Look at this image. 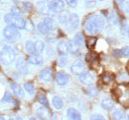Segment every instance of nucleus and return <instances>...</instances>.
Returning a JSON list of instances; mask_svg holds the SVG:
<instances>
[{
  "mask_svg": "<svg viewBox=\"0 0 129 120\" xmlns=\"http://www.w3.org/2000/svg\"><path fill=\"white\" fill-rule=\"evenodd\" d=\"M24 29H26V30H29V32H32L34 30V26H33L32 22L30 20L25 21V27H24Z\"/></svg>",
  "mask_w": 129,
  "mask_h": 120,
  "instance_id": "33",
  "label": "nucleus"
},
{
  "mask_svg": "<svg viewBox=\"0 0 129 120\" xmlns=\"http://www.w3.org/2000/svg\"><path fill=\"white\" fill-rule=\"evenodd\" d=\"M75 40L79 45L82 44V42H83V36H82V34H81V32L77 34L76 36H75V40Z\"/></svg>",
  "mask_w": 129,
  "mask_h": 120,
  "instance_id": "29",
  "label": "nucleus"
},
{
  "mask_svg": "<svg viewBox=\"0 0 129 120\" xmlns=\"http://www.w3.org/2000/svg\"><path fill=\"white\" fill-rule=\"evenodd\" d=\"M24 89H25V90L28 94H35V87H34V85H33L31 82L25 83L24 84Z\"/></svg>",
  "mask_w": 129,
  "mask_h": 120,
  "instance_id": "24",
  "label": "nucleus"
},
{
  "mask_svg": "<svg viewBox=\"0 0 129 120\" xmlns=\"http://www.w3.org/2000/svg\"><path fill=\"white\" fill-rule=\"evenodd\" d=\"M43 23L46 26V28L48 29V30H54L56 29V24H55V22H54V20L52 18H49V17L45 18Z\"/></svg>",
  "mask_w": 129,
  "mask_h": 120,
  "instance_id": "17",
  "label": "nucleus"
},
{
  "mask_svg": "<svg viewBox=\"0 0 129 120\" xmlns=\"http://www.w3.org/2000/svg\"><path fill=\"white\" fill-rule=\"evenodd\" d=\"M97 57H98V55H97L95 52H88L86 54V56H85V59H86V61H88V62H93Z\"/></svg>",
  "mask_w": 129,
  "mask_h": 120,
  "instance_id": "28",
  "label": "nucleus"
},
{
  "mask_svg": "<svg viewBox=\"0 0 129 120\" xmlns=\"http://www.w3.org/2000/svg\"><path fill=\"white\" fill-rule=\"evenodd\" d=\"M71 72L74 75H81V73L84 72V64L80 60L75 61L71 66Z\"/></svg>",
  "mask_w": 129,
  "mask_h": 120,
  "instance_id": "6",
  "label": "nucleus"
},
{
  "mask_svg": "<svg viewBox=\"0 0 129 120\" xmlns=\"http://www.w3.org/2000/svg\"><path fill=\"white\" fill-rule=\"evenodd\" d=\"M67 116L69 120H81V113L75 108H69L67 110Z\"/></svg>",
  "mask_w": 129,
  "mask_h": 120,
  "instance_id": "10",
  "label": "nucleus"
},
{
  "mask_svg": "<svg viewBox=\"0 0 129 120\" xmlns=\"http://www.w3.org/2000/svg\"><path fill=\"white\" fill-rule=\"evenodd\" d=\"M56 82L60 86H64L69 82V76L67 75L64 72H59L56 76Z\"/></svg>",
  "mask_w": 129,
  "mask_h": 120,
  "instance_id": "11",
  "label": "nucleus"
},
{
  "mask_svg": "<svg viewBox=\"0 0 129 120\" xmlns=\"http://www.w3.org/2000/svg\"><path fill=\"white\" fill-rule=\"evenodd\" d=\"M101 79H102L103 83H110L112 81L113 76H111L110 74H108V73H104L102 75V77H101Z\"/></svg>",
  "mask_w": 129,
  "mask_h": 120,
  "instance_id": "31",
  "label": "nucleus"
},
{
  "mask_svg": "<svg viewBox=\"0 0 129 120\" xmlns=\"http://www.w3.org/2000/svg\"><path fill=\"white\" fill-rule=\"evenodd\" d=\"M101 106H102V108H104V109H106V110H110V109H112L113 106H114V102H113V100L111 98H104V100H102V102H101Z\"/></svg>",
  "mask_w": 129,
  "mask_h": 120,
  "instance_id": "16",
  "label": "nucleus"
},
{
  "mask_svg": "<svg viewBox=\"0 0 129 120\" xmlns=\"http://www.w3.org/2000/svg\"><path fill=\"white\" fill-rule=\"evenodd\" d=\"M10 120H22V118H20V117H15V118H11Z\"/></svg>",
  "mask_w": 129,
  "mask_h": 120,
  "instance_id": "42",
  "label": "nucleus"
},
{
  "mask_svg": "<svg viewBox=\"0 0 129 120\" xmlns=\"http://www.w3.org/2000/svg\"><path fill=\"white\" fill-rule=\"evenodd\" d=\"M121 51H122V54H123V55H125V56H128L129 49H128V47H127V46H126L125 48H123V49H121Z\"/></svg>",
  "mask_w": 129,
  "mask_h": 120,
  "instance_id": "41",
  "label": "nucleus"
},
{
  "mask_svg": "<svg viewBox=\"0 0 129 120\" xmlns=\"http://www.w3.org/2000/svg\"><path fill=\"white\" fill-rule=\"evenodd\" d=\"M57 49H58V52H59L61 55H64V54L68 53V44H67L64 42H60L58 44Z\"/></svg>",
  "mask_w": 129,
  "mask_h": 120,
  "instance_id": "18",
  "label": "nucleus"
},
{
  "mask_svg": "<svg viewBox=\"0 0 129 120\" xmlns=\"http://www.w3.org/2000/svg\"><path fill=\"white\" fill-rule=\"evenodd\" d=\"M11 89L13 90V94L18 96L19 98H25V92H24V90L19 86L17 85L16 83H12L11 84Z\"/></svg>",
  "mask_w": 129,
  "mask_h": 120,
  "instance_id": "12",
  "label": "nucleus"
},
{
  "mask_svg": "<svg viewBox=\"0 0 129 120\" xmlns=\"http://www.w3.org/2000/svg\"><path fill=\"white\" fill-rule=\"evenodd\" d=\"M4 21L10 27H13L15 29H24V27H25V20L22 17L8 14L4 17Z\"/></svg>",
  "mask_w": 129,
  "mask_h": 120,
  "instance_id": "3",
  "label": "nucleus"
},
{
  "mask_svg": "<svg viewBox=\"0 0 129 120\" xmlns=\"http://www.w3.org/2000/svg\"><path fill=\"white\" fill-rule=\"evenodd\" d=\"M81 45H79L75 40H71L68 44V51H70L72 54H76L80 51Z\"/></svg>",
  "mask_w": 129,
  "mask_h": 120,
  "instance_id": "15",
  "label": "nucleus"
},
{
  "mask_svg": "<svg viewBox=\"0 0 129 120\" xmlns=\"http://www.w3.org/2000/svg\"><path fill=\"white\" fill-rule=\"evenodd\" d=\"M37 100H38V102L43 105V106H45V107H48L49 106V102H48V100H47V98H46L45 94H38Z\"/></svg>",
  "mask_w": 129,
  "mask_h": 120,
  "instance_id": "22",
  "label": "nucleus"
},
{
  "mask_svg": "<svg viewBox=\"0 0 129 120\" xmlns=\"http://www.w3.org/2000/svg\"><path fill=\"white\" fill-rule=\"evenodd\" d=\"M40 79L43 82H50L53 79V70L51 68H45L40 73Z\"/></svg>",
  "mask_w": 129,
  "mask_h": 120,
  "instance_id": "9",
  "label": "nucleus"
},
{
  "mask_svg": "<svg viewBox=\"0 0 129 120\" xmlns=\"http://www.w3.org/2000/svg\"><path fill=\"white\" fill-rule=\"evenodd\" d=\"M35 45V50L38 52V53H42L44 48H45V45H44V42H41V40H38L36 42V44H34Z\"/></svg>",
  "mask_w": 129,
  "mask_h": 120,
  "instance_id": "25",
  "label": "nucleus"
},
{
  "mask_svg": "<svg viewBox=\"0 0 129 120\" xmlns=\"http://www.w3.org/2000/svg\"><path fill=\"white\" fill-rule=\"evenodd\" d=\"M86 6L87 7H92L95 6V0H86Z\"/></svg>",
  "mask_w": 129,
  "mask_h": 120,
  "instance_id": "39",
  "label": "nucleus"
},
{
  "mask_svg": "<svg viewBox=\"0 0 129 120\" xmlns=\"http://www.w3.org/2000/svg\"><path fill=\"white\" fill-rule=\"evenodd\" d=\"M3 36L6 40H8L9 42H18L21 38V34H19L18 30L13 28V27H10V26H7L6 28H4Z\"/></svg>",
  "mask_w": 129,
  "mask_h": 120,
  "instance_id": "4",
  "label": "nucleus"
},
{
  "mask_svg": "<svg viewBox=\"0 0 129 120\" xmlns=\"http://www.w3.org/2000/svg\"><path fill=\"white\" fill-rule=\"evenodd\" d=\"M69 22H70V25L72 27V29H77L80 25V18L77 14H72L69 18Z\"/></svg>",
  "mask_w": 129,
  "mask_h": 120,
  "instance_id": "14",
  "label": "nucleus"
},
{
  "mask_svg": "<svg viewBox=\"0 0 129 120\" xmlns=\"http://www.w3.org/2000/svg\"><path fill=\"white\" fill-rule=\"evenodd\" d=\"M112 118L113 120H127V117L124 114V112H122L120 110H114L113 111Z\"/></svg>",
  "mask_w": 129,
  "mask_h": 120,
  "instance_id": "19",
  "label": "nucleus"
},
{
  "mask_svg": "<svg viewBox=\"0 0 129 120\" xmlns=\"http://www.w3.org/2000/svg\"><path fill=\"white\" fill-rule=\"evenodd\" d=\"M17 68H18V70H19L20 72H23V68H24V70L26 71L27 66L24 64L23 60H19V61H18V63H17Z\"/></svg>",
  "mask_w": 129,
  "mask_h": 120,
  "instance_id": "32",
  "label": "nucleus"
},
{
  "mask_svg": "<svg viewBox=\"0 0 129 120\" xmlns=\"http://www.w3.org/2000/svg\"><path fill=\"white\" fill-rule=\"evenodd\" d=\"M37 115L40 119L42 120H49L51 117V112L48 109V107L41 106L37 108Z\"/></svg>",
  "mask_w": 129,
  "mask_h": 120,
  "instance_id": "7",
  "label": "nucleus"
},
{
  "mask_svg": "<svg viewBox=\"0 0 129 120\" xmlns=\"http://www.w3.org/2000/svg\"><path fill=\"white\" fill-rule=\"evenodd\" d=\"M80 81L85 86H90L93 84V77L88 72H83L80 75Z\"/></svg>",
  "mask_w": 129,
  "mask_h": 120,
  "instance_id": "8",
  "label": "nucleus"
},
{
  "mask_svg": "<svg viewBox=\"0 0 129 120\" xmlns=\"http://www.w3.org/2000/svg\"><path fill=\"white\" fill-rule=\"evenodd\" d=\"M23 7H24V9H25L26 11H31L33 8L32 4H31L30 2H24V3H23Z\"/></svg>",
  "mask_w": 129,
  "mask_h": 120,
  "instance_id": "38",
  "label": "nucleus"
},
{
  "mask_svg": "<svg viewBox=\"0 0 129 120\" xmlns=\"http://www.w3.org/2000/svg\"><path fill=\"white\" fill-rule=\"evenodd\" d=\"M28 62L32 65H36V66H41L43 64V58L41 55L39 54H32L31 56H29L28 58Z\"/></svg>",
  "mask_w": 129,
  "mask_h": 120,
  "instance_id": "13",
  "label": "nucleus"
},
{
  "mask_svg": "<svg viewBox=\"0 0 129 120\" xmlns=\"http://www.w3.org/2000/svg\"><path fill=\"white\" fill-rule=\"evenodd\" d=\"M52 104H53V106H54L56 109H61V108L64 106L63 100H62L61 98H59V96H54L53 100H52Z\"/></svg>",
  "mask_w": 129,
  "mask_h": 120,
  "instance_id": "20",
  "label": "nucleus"
},
{
  "mask_svg": "<svg viewBox=\"0 0 129 120\" xmlns=\"http://www.w3.org/2000/svg\"><path fill=\"white\" fill-rule=\"evenodd\" d=\"M25 49H26V51L29 53V54H35V52H36V50H35V45L33 44L32 42H27L26 44H25Z\"/></svg>",
  "mask_w": 129,
  "mask_h": 120,
  "instance_id": "23",
  "label": "nucleus"
},
{
  "mask_svg": "<svg viewBox=\"0 0 129 120\" xmlns=\"http://www.w3.org/2000/svg\"><path fill=\"white\" fill-rule=\"evenodd\" d=\"M10 14L18 16V17H22V16H23V12H22L18 7H12V8H11V13H10Z\"/></svg>",
  "mask_w": 129,
  "mask_h": 120,
  "instance_id": "30",
  "label": "nucleus"
},
{
  "mask_svg": "<svg viewBox=\"0 0 129 120\" xmlns=\"http://www.w3.org/2000/svg\"><path fill=\"white\" fill-rule=\"evenodd\" d=\"M29 120H37V119H36V118H30Z\"/></svg>",
  "mask_w": 129,
  "mask_h": 120,
  "instance_id": "44",
  "label": "nucleus"
},
{
  "mask_svg": "<svg viewBox=\"0 0 129 120\" xmlns=\"http://www.w3.org/2000/svg\"><path fill=\"white\" fill-rule=\"evenodd\" d=\"M3 102H13V100H12V96L10 94V92H5V94H4V98H3Z\"/></svg>",
  "mask_w": 129,
  "mask_h": 120,
  "instance_id": "34",
  "label": "nucleus"
},
{
  "mask_svg": "<svg viewBox=\"0 0 129 120\" xmlns=\"http://www.w3.org/2000/svg\"><path fill=\"white\" fill-rule=\"evenodd\" d=\"M112 54H113V56H115V57H117V58H120V57L123 56L121 49H115V50H113Z\"/></svg>",
  "mask_w": 129,
  "mask_h": 120,
  "instance_id": "35",
  "label": "nucleus"
},
{
  "mask_svg": "<svg viewBox=\"0 0 129 120\" xmlns=\"http://www.w3.org/2000/svg\"><path fill=\"white\" fill-rule=\"evenodd\" d=\"M108 24L110 26H116L118 24V17L116 14H111L108 17Z\"/></svg>",
  "mask_w": 129,
  "mask_h": 120,
  "instance_id": "26",
  "label": "nucleus"
},
{
  "mask_svg": "<svg viewBox=\"0 0 129 120\" xmlns=\"http://www.w3.org/2000/svg\"><path fill=\"white\" fill-rule=\"evenodd\" d=\"M48 7L52 12L59 13V12H62V11L64 10V3L63 0H52V1L49 3Z\"/></svg>",
  "mask_w": 129,
  "mask_h": 120,
  "instance_id": "5",
  "label": "nucleus"
},
{
  "mask_svg": "<svg viewBox=\"0 0 129 120\" xmlns=\"http://www.w3.org/2000/svg\"><path fill=\"white\" fill-rule=\"evenodd\" d=\"M97 42V38L94 36H90L88 38H86V42H85V45L88 49H93V47L95 46Z\"/></svg>",
  "mask_w": 129,
  "mask_h": 120,
  "instance_id": "21",
  "label": "nucleus"
},
{
  "mask_svg": "<svg viewBox=\"0 0 129 120\" xmlns=\"http://www.w3.org/2000/svg\"><path fill=\"white\" fill-rule=\"evenodd\" d=\"M37 29H38V30L42 34H48V29L46 28V26L44 25V23L43 22H41V23H39L38 24V26H37Z\"/></svg>",
  "mask_w": 129,
  "mask_h": 120,
  "instance_id": "27",
  "label": "nucleus"
},
{
  "mask_svg": "<svg viewBox=\"0 0 129 120\" xmlns=\"http://www.w3.org/2000/svg\"><path fill=\"white\" fill-rule=\"evenodd\" d=\"M66 2L70 7H73V8L78 5V0H66Z\"/></svg>",
  "mask_w": 129,
  "mask_h": 120,
  "instance_id": "36",
  "label": "nucleus"
},
{
  "mask_svg": "<svg viewBox=\"0 0 129 120\" xmlns=\"http://www.w3.org/2000/svg\"><path fill=\"white\" fill-rule=\"evenodd\" d=\"M0 120H5V119H4V118H3L2 116H0Z\"/></svg>",
  "mask_w": 129,
  "mask_h": 120,
  "instance_id": "43",
  "label": "nucleus"
},
{
  "mask_svg": "<svg viewBox=\"0 0 129 120\" xmlns=\"http://www.w3.org/2000/svg\"><path fill=\"white\" fill-rule=\"evenodd\" d=\"M105 27V19L104 17L99 14L89 16L84 22V29L87 32L91 34H98Z\"/></svg>",
  "mask_w": 129,
  "mask_h": 120,
  "instance_id": "1",
  "label": "nucleus"
},
{
  "mask_svg": "<svg viewBox=\"0 0 129 120\" xmlns=\"http://www.w3.org/2000/svg\"><path fill=\"white\" fill-rule=\"evenodd\" d=\"M15 57L16 53L11 46H4L0 52V61L5 66L12 64L13 61L15 60Z\"/></svg>",
  "mask_w": 129,
  "mask_h": 120,
  "instance_id": "2",
  "label": "nucleus"
},
{
  "mask_svg": "<svg viewBox=\"0 0 129 120\" xmlns=\"http://www.w3.org/2000/svg\"><path fill=\"white\" fill-rule=\"evenodd\" d=\"M90 120H105V118L100 114H92L90 116Z\"/></svg>",
  "mask_w": 129,
  "mask_h": 120,
  "instance_id": "37",
  "label": "nucleus"
},
{
  "mask_svg": "<svg viewBox=\"0 0 129 120\" xmlns=\"http://www.w3.org/2000/svg\"><path fill=\"white\" fill-rule=\"evenodd\" d=\"M66 64H67V58L61 57V59H60V66L64 67V66H66Z\"/></svg>",
  "mask_w": 129,
  "mask_h": 120,
  "instance_id": "40",
  "label": "nucleus"
}]
</instances>
